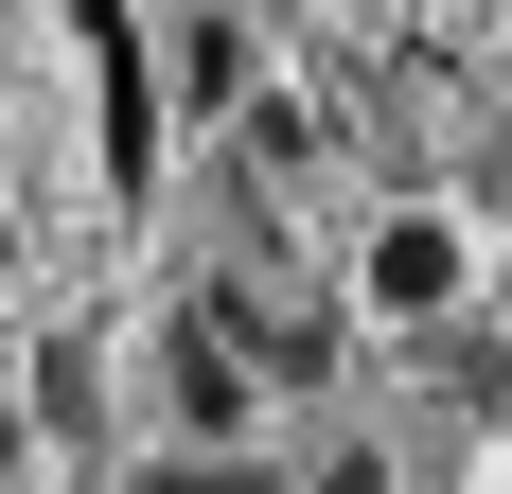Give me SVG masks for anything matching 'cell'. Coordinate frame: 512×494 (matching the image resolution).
Returning a JSON list of instances; mask_svg holds the SVG:
<instances>
[{
	"instance_id": "obj_1",
	"label": "cell",
	"mask_w": 512,
	"mask_h": 494,
	"mask_svg": "<svg viewBox=\"0 0 512 494\" xmlns=\"http://www.w3.org/2000/svg\"><path fill=\"white\" fill-rule=\"evenodd\" d=\"M71 36H89V89H106V195H142V177H159V89H142V18H124V0H71Z\"/></svg>"
},
{
	"instance_id": "obj_2",
	"label": "cell",
	"mask_w": 512,
	"mask_h": 494,
	"mask_svg": "<svg viewBox=\"0 0 512 494\" xmlns=\"http://www.w3.org/2000/svg\"><path fill=\"white\" fill-rule=\"evenodd\" d=\"M371 318H460V230L442 212H389L371 230Z\"/></svg>"
},
{
	"instance_id": "obj_3",
	"label": "cell",
	"mask_w": 512,
	"mask_h": 494,
	"mask_svg": "<svg viewBox=\"0 0 512 494\" xmlns=\"http://www.w3.org/2000/svg\"><path fill=\"white\" fill-rule=\"evenodd\" d=\"M177 424H195V442H248V336H230L212 300H195V336H177Z\"/></svg>"
},
{
	"instance_id": "obj_4",
	"label": "cell",
	"mask_w": 512,
	"mask_h": 494,
	"mask_svg": "<svg viewBox=\"0 0 512 494\" xmlns=\"http://www.w3.org/2000/svg\"><path fill=\"white\" fill-rule=\"evenodd\" d=\"M89 406H106V389H89V336H53V353H36V424H53V442H89Z\"/></svg>"
},
{
	"instance_id": "obj_5",
	"label": "cell",
	"mask_w": 512,
	"mask_h": 494,
	"mask_svg": "<svg viewBox=\"0 0 512 494\" xmlns=\"http://www.w3.org/2000/svg\"><path fill=\"white\" fill-rule=\"evenodd\" d=\"M177 89H195V106H248V36L195 18V36H177Z\"/></svg>"
},
{
	"instance_id": "obj_6",
	"label": "cell",
	"mask_w": 512,
	"mask_h": 494,
	"mask_svg": "<svg viewBox=\"0 0 512 494\" xmlns=\"http://www.w3.org/2000/svg\"><path fill=\"white\" fill-rule=\"evenodd\" d=\"M142 494H265V477H248V442H177Z\"/></svg>"
},
{
	"instance_id": "obj_7",
	"label": "cell",
	"mask_w": 512,
	"mask_h": 494,
	"mask_svg": "<svg viewBox=\"0 0 512 494\" xmlns=\"http://www.w3.org/2000/svg\"><path fill=\"white\" fill-rule=\"evenodd\" d=\"M301 494H389V459H318V477Z\"/></svg>"
},
{
	"instance_id": "obj_8",
	"label": "cell",
	"mask_w": 512,
	"mask_h": 494,
	"mask_svg": "<svg viewBox=\"0 0 512 494\" xmlns=\"http://www.w3.org/2000/svg\"><path fill=\"white\" fill-rule=\"evenodd\" d=\"M18 442H36V406H0V477H18Z\"/></svg>"
}]
</instances>
